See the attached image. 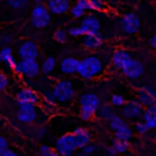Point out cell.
<instances>
[{"label":"cell","mask_w":156,"mask_h":156,"mask_svg":"<svg viewBox=\"0 0 156 156\" xmlns=\"http://www.w3.org/2000/svg\"><path fill=\"white\" fill-rule=\"evenodd\" d=\"M67 37H68V33L65 29H57L54 33V39L57 43H66L67 41Z\"/></svg>","instance_id":"31"},{"label":"cell","mask_w":156,"mask_h":156,"mask_svg":"<svg viewBox=\"0 0 156 156\" xmlns=\"http://www.w3.org/2000/svg\"><path fill=\"white\" fill-rule=\"evenodd\" d=\"M17 52L21 60H37L39 56L38 45L33 40H23L20 44Z\"/></svg>","instance_id":"10"},{"label":"cell","mask_w":156,"mask_h":156,"mask_svg":"<svg viewBox=\"0 0 156 156\" xmlns=\"http://www.w3.org/2000/svg\"><path fill=\"white\" fill-rule=\"evenodd\" d=\"M9 84H10L9 77H7L4 72H1V73H0V90H5Z\"/></svg>","instance_id":"37"},{"label":"cell","mask_w":156,"mask_h":156,"mask_svg":"<svg viewBox=\"0 0 156 156\" xmlns=\"http://www.w3.org/2000/svg\"><path fill=\"white\" fill-rule=\"evenodd\" d=\"M11 40H12V35L11 34H2L1 35V43L4 44V46L7 45L9 43H11Z\"/></svg>","instance_id":"43"},{"label":"cell","mask_w":156,"mask_h":156,"mask_svg":"<svg viewBox=\"0 0 156 156\" xmlns=\"http://www.w3.org/2000/svg\"><path fill=\"white\" fill-rule=\"evenodd\" d=\"M76 4L78 6H80L82 9H84L85 11L88 10H91V6H90V0H77Z\"/></svg>","instance_id":"39"},{"label":"cell","mask_w":156,"mask_h":156,"mask_svg":"<svg viewBox=\"0 0 156 156\" xmlns=\"http://www.w3.org/2000/svg\"><path fill=\"white\" fill-rule=\"evenodd\" d=\"M91 10L94 11H106L107 5L104 2V0H90Z\"/></svg>","instance_id":"30"},{"label":"cell","mask_w":156,"mask_h":156,"mask_svg":"<svg viewBox=\"0 0 156 156\" xmlns=\"http://www.w3.org/2000/svg\"><path fill=\"white\" fill-rule=\"evenodd\" d=\"M41 107H38L35 104H18V107L16 110V118L23 123V124H41L45 118L40 117H48Z\"/></svg>","instance_id":"1"},{"label":"cell","mask_w":156,"mask_h":156,"mask_svg":"<svg viewBox=\"0 0 156 156\" xmlns=\"http://www.w3.org/2000/svg\"><path fill=\"white\" fill-rule=\"evenodd\" d=\"M50 11H49V9H48V6L46 5H44V4H37L34 7H33V10H32V12H30V16H29V22H30V24L33 26V27H35V28H45V27H48L49 26V23H50V20H51V17H50Z\"/></svg>","instance_id":"5"},{"label":"cell","mask_w":156,"mask_h":156,"mask_svg":"<svg viewBox=\"0 0 156 156\" xmlns=\"http://www.w3.org/2000/svg\"><path fill=\"white\" fill-rule=\"evenodd\" d=\"M82 151H84L85 154H88V155H91L93 152H95L96 151V145H94V144H88L87 146H84L83 149H82Z\"/></svg>","instance_id":"41"},{"label":"cell","mask_w":156,"mask_h":156,"mask_svg":"<svg viewBox=\"0 0 156 156\" xmlns=\"http://www.w3.org/2000/svg\"><path fill=\"white\" fill-rule=\"evenodd\" d=\"M56 101L61 102V104H66V102H71L74 96H76V90L73 88V84L71 80L68 79H60L57 80L52 88H51Z\"/></svg>","instance_id":"4"},{"label":"cell","mask_w":156,"mask_h":156,"mask_svg":"<svg viewBox=\"0 0 156 156\" xmlns=\"http://www.w3.org/2000/svg\"><path fill=\"white\" fill-rule=\"evenodd\" d=\"M77 156H89V155H88V154H85L84 151H80V152H79Z\"/></svg>","instance_id":"47"},{"label":"cell","mask_w":156,"mask_h":156,"mask_svg":"<svg viewBox=\"0 0 156 156\" xmlns=\"http://www.w3.org/2000/svg\"><path fill=\"white\" fill-rule=\"evenodd\" d=\"M124 123H126V121L122 118V116H119V115H117V113H115V115L108 119V127H110V129L113 130V132H116L117 129H119Z\"/></svg>","instance_id":"24"},{"label":"cell","mask_w":156,"mask_h":156,"mask_svg":"<svg viewBox=\"0 0 156 156\" xmlns=\"http://www.w3.org/2000/svg\"><path fill=\"white\" fill-rule=\"evenodd\" d=\"M13 71L18 76H23L26 78H35L39 72H41V65H39L37 60H20L17 61Z\"/></svg>","instance_id":"6"},{"label":"cell","mask_w":156,"mask_h":156,"mask_svg":"<svg viewBox=\"0 0 156 156\" xmlns=\"http://www.w3.org/2000/svg\"><path fill=\"white\" fill-rule=\"evenodd\" d=\"M30 1H33V2H37V4H40L43 0H30Z\"/></svg>","instance_id":"48"},{"label":"cell","mask_w":156,"mask_h":156,"mask_svg":"<svg viewBox=\"0 0 156 156\" xmlns=\"http://www.w3.org/2000/svg\"><path fill=\"white\" fill-rule=\"evenodd\" d=\"M140 18L134 12H128L122 16L119 21V28L124 34H135L140 29Z\"/></svg>","instance_id":"8"},{"label":"cell","mask_w":156,"mask_h":156,"mask_svg":"<svg viewBox=\"0 0 156 156\" xmlns=\"http://www.w3.org/2000/svg\"><path fill=\"white\" fill-rule=\"evenodd\" d=\"M126 102H127L126 98L123 95H121V94H113L111 96V105L113 107H122V106L126 105Z\"/></svg>","instance_id":"29"},{"label":"cell","mask_w":156,"mask_h":156,"mask_svg":"<svg viewBox=\"0 0 156 156\" xmlns=\"http://www.w3.org/2000/svg\"><path fill=\"white\" fill-rule=\"evenodd\" d=\"M112 146L117 150L118 154H123V152H126V151H128V150L130 149L129 141L119 140V139H116V138H115V140H113V143H112Z\"/></svg>","instance_id":"25"},{"label":"cell","mask_w":156,"mask_h":156,"mask_svg":"<svg viewBox=\"0 0 156 156\" xmlns=\"http://www.w3.org/2000/svg\"><path fill=\"white\" fill-rule=\"evenodd\" d=\"M113 115H115V111H113V107H112L111 104L100 105V107L96 112V117L100 118V119H105V121H108Z\"/></svg>","instance_id":"22"},{"label":"cell","mask_w":156,"mask_h":156,"mask_svg":"<svg viewBox=\"0 0 156 156\" xmlns=\"http://www.w3.org/2000/svg\"><path fill=\"white\" fill-rule=\"evenodd\" d=\"M141 118H143V121L145 122V124L147 126L149 129H155L156 128V119L155 118L149 117V116H145V115H143Z\"/></svg>","instance_id":"36"},{"label":"cell","mask_w":156,"mask_h":156,"mask_svg":"<svg viewBox=\"0 0 156 156\" xmlns=\"http://www.w3.org/2000/svg\"><path fill=\"white\" fill-rule=\"evenodd\" d=\"M79 117L83 121H91L101 105L100 98L95 93H84L79 96Z\"/></svg>","instance_id":"3"},{"label":"cell","mask_w":156,"mask_h":156,"mask_svg":"<svg viewBox=\"0 0 156 156\" xmlns=\"http://www.w3.org/2000/svg\"><path fill=\"white\" fill-rule=\"evenodd\" d=\"M44 134H45V128L43 126H40V124H38L37 127H34V130L32 133L33 138H35V139H41L44 136Z\"/></svg>","instance_id":"35"},{"label":"cell","mask_w":156,"mask_h":156,"mask_svg":"<svg viewBox=\"0 0 156 156\" xmlns=\"http://www.w3.org/2000/svg\"><path fill=\"white\" fill-rule=\"evenodd\" d=\"M134 129H135V132H136L138 134H145V133H147V132L150 130V129L147 128V126L145 124L144 121L135 122V124H134Z\"/></svg>","instance_id":"33"},{"label":"cell","mask_w":156,"mask_h":156,"mask_svg":"<svg viewBox=\"0 0 156 156\" xmlns=\"http://www.w3.org/2000/svg\"><path fill=\"white\" fill-rule=\"evenodd\" d=\"M68 34L71 37H74V38H78V37H83L84 33H83V29L80 26H74V27H71L68 29Z\"/></svg>","instance_id":"34"},{"label":"cell","mask_w":156,"mask_h":156,"mask_svg":"<svg viewBox=\"0 0 156 156\" xmlns=\"http://www.w3.org/2000/svg\"><path fill=\"white\" fill-rule=\"evenodd\" d=\"M10 9H13V10H21L23 7L27 6L28 4V0H2Z\"/></svg>","instance_id":"27"},{"label":"cell","mask_w":156,"mask_h":156,"mask_svg":"<svg viewBox=\"0 0 156 156\" xmlns=\"http://www.w3.org/2000/svg\"><path fill=\"white\" fill-rule=\"evenodd\" d=\"M143 115L149 116V117H152V118H155V119H156V102H155L154 105H151V106L146 107Z\"/></svg>","instance_id":"38"},{"label":"cell","mask_w":156,"mask_h":156,"mask_svg":"<svg viewBox=\"0 0 156 156\" xmlns=\"http://www.w3.org/2000/svg\"><path fill=\"white\" fill-rule=\"evenodd\" d=\"M149 43H150V46H151L152 49H156V34L150 38V41H149Z\"/></svg>","instance_id":"46"},{"label":"cell","mask_w":156,"mask_h":156,"mask_svg":"<svg viewBox=\"0 0 156 156\" xmlns=\"http://www.w3.org/2000/svg\"><path fill=\"white\" fill-rule=\"evenodd\" d=\"M39 156H61L60 152L55 149V147H51L49 145H40L39 147V152H38Z\"/></svg>","instance_id":"26"},{"label":"cell","mask_w":156,"mask_h":156,"mask_svg":"<svg viewBox=\"0 0 156 156\" xmlns=\"http://www.w3.org/2000/svg\"><path fill=\"white\" fill-rule=\"evenodd\" d=\"M72 133L74 135V139H76V143H77L78 149H83L84 146H87L88 144H90V141H91V134H90V132L87 128H84V127H77Z\"/></svg>","instance_id":"18"},{"label":"cell","mask_w":156,"mask_h":156,"mask_svg":"<svg viewBox=\"0 0 156 156\" xmlns=\"http://www.w3.org/2000/svg\"><path fill=\"white\" fill-rule=\"evenodd\" d=\"M7 149H10V144H9V140H7L5 136H1V138H0V151L7 150Z\"/></svg>","instance_id":"42"},{"label":"cell","mask_w":156,"mask_h":156,"mask_svg":"<svg viewBox=\"0 0 156 156\" xmlns=\"http://www.w3.org/2000/svg\"><path fill=\"white\" fill-rule=\"evenodd\" d=\"M0 60L10 69H13L16 63H17V61L15 60V56L12 54V49L10 46H7V45L2 46V49L0 50Z\"/></svg>","instance_id":"20"},{"label":"cell","mask_w":156,"mask_h":156,"mask_svg":"<svg viewBox=\"0 0 156 156\" xmlns=\"http://www.w3.org/2000/svg\"><path fill=\"white\" fill-rule=\"evenodd\" d=\"M145 111V107L139 102V100H130L127 101L124 106H122L121 113L122 117L129 121H135L140 117H143V113Z\"/></svg>","instance_id":"9"},{"label":"cell","mask_w":156,"mask_h":156,"mask_svg":"<svg viewBox=\"0 0 156 156\" xmlns=\"http://www.w3.org/2000/svg\"><path fill=\"white\" fill-rule=\"evenodd\" d=\"M122 73H123L127 78H129V79H132V80L138 79V78H140V77L143 76V73H144V65H143L139 60L133 58V60L127 65V67L122 71Z\"/></svg>","instance_id":"15"},{"label":"cell","mask_w":156,"mask_h":156,"mask_svg":"<svg viewBox=\"0 0 156 156\" xmlns=\"http://www.w3.org/2000/svg\"><path fill=\"white\" fill-rule=\"evenodd\" d=\"M43 99H44V100H48V101L57 102V101H56V98H55V95H54V93H52V90H50V91H44V93H43Z\"/></svg>","instance_id":"40"},{"label":"cell","mask_w":156,"mask_h":156,"mask_svg":"<svg viewBox=\"0 0 156 156\" xmlns=\"http://www.w3.org/2000/svg\"><path fill=\"white\" fill-rule=\"evenodd\" d=\"M80 60L73 57V56H67L63 57L60 62V71L63 74H74L78 72Z\"/></svg>","instance_id":"17"},{"label":"cell","mask_w":156,"mask_h":156,"mask_svg":"<svg viewBox=\"0 0 156 156\" xmlns=\"http://www.w3.org/2000/svg\"><path fill=\"white\" fill-rule=\"evenodd\" d=\"M104 43V37L101 34H84L82 37V44L89 50L99 49Z\"/></svg>","instance_id":"19"},{"label":"cell","mask_w":156,"mask_h":156,"mask_svg":"<svg viewBox=\"0 0 156 156\" xmlns=\"http://www.w3.org/2000/svg\"><path fill=\"white\" fill-rule=\"evenodd\" d=\"M136 100L144 106L149 107L156 102V94L151 87H141L136 91Z\"/></svg>","instance_id":"13"},{"label":"cell","mask_w":156,"mask_h":156,"mask_svg":"<svg viewBox=\"0 0 156 156\" xmlns=\"http://www.w3.org/2000/svg\"><path fill=\"white\" fill-rule=\"evenodd\" d=\"M55 68H56V60L54 56L46 57L41 63V72L44 74H51Z\"/></svg>","instance_id":"23"},{"label":"cell","mask_w":156,"mask_h":156,"mask_svg":"<svg viewBox=\"0 0 156 156\" xmlns=\"http://www.w3.org/2000/svg\"><path fill=\"white\" fill-rule=\"evenodd\" d=\"M55 149L61 156H72L78 149L73 133H66L61 135L55 143Z\"/></svg>","instance_id":"7"},{"label":"cell","mask_w":156,"mask_h":156,"mask_svg":"<svg viewBox=\"0 0 156 156\" xmlns=\"http://www.w3.org/2000/svg\"><path fill=\"white\" fill-rule=\"evenodd\" d=\"M133 60V57L130 56V54L126 50H116L113 54H112V57H111V62H112V66L117 69H119L121 72L127 67V65Z\"/></svg>","instance_id":"14"},{"label":"cell","mask_w":156,"mask_h":156,"mask_svg":"<svg viewBox=\"0 0 156 156\" xmlns=\"http://www.w3.org/2000/svg\"><path fill=\"white\" fill-rule=\"evenodd\" d=\"M107 154H108V156H116L118 152H117V150L111 145L110 147H107Z\"/></svg>","instance_id":"45"},{"label":"cell","mask_w":156,"mask_h":156,"mask_svg":"<svg viewBox=\"0 0 156 156\" xmlns=\"http://www.w3.org/2000/svg\"><path fill=\"white\" fill-rule=\"evenodd\" d=\"M115 138L119 139V140H126V141H130L133 138V130L129 127V124L126 122L119 129H117L115 132Z\"/></svg>","instance_id":"21"},{"label":"cell","mask_w":156,"mask_h":156,"mask_svg":"<svg viewBox=\"0 0 156 156\" xmlns=\"http://www.w3.org/2000/svg\"><path fill=\"white\" fill-rule=\"evenodd\" d=\"M71 15H72V17H74V18H80V17H84V13H85V10L84 9H82L80 6H78L77 4H74L72 7H71Z\"/></svg>","instance_id":"32"},{"label":"cell","mask_w":156,"mask_h":156,"mask_svg":"<svg viewBox=\"0 0 156 156\" xmlns=\"http://www.w3.org/2000/svg\"><path fill=\"white\" fill-rule=\"evenodd\" d=\"M104 72V65L99 56L96 55H88L80 58L79 67H78V76L84 79H93L99 77Z\"/></svg>","instance_id":"2"},{"label":"cell","mask_w":156,"mask_h":156,"mask_svg":"<svg viewBox=\"0 0 156 156\" xmlns=\"http://www.w3.org/2000/svg\"><path fill=\"white\" fill-rule=\"evenodd\" d=\"M46 6L49 11L54 15H63L71 11V2L69 0H48Z\"/></svg>","instance_id":"16"},{"label":"cell","mask_w":156,"mask_h":156,"mask_svg":"<svg viewBox=\"0 0 156 156\" xmlns=\"http://www.w3.org/2000/svg\"><path fill=\"white\" fill-rule=\"evenodd\" d=\"M40 107L43 108V111L46 113V115H52L56 112L57 107H56V102H52V101H48V100H44L41 101V105Z\"/></svg>","instance_id":"28"},{"label":"cell","mask_w":156,"mask_h":156,"mask_svg":"<svg viewBox=\"0 0 156 156\" xmlns=\"http://www.w3.org/2000/svg\"><path fill=\"white\" fill-rule=\"evenodd\" d=\"M0 156H18V155L13 150L7 149V150H4V151H0Z\"/></svg>","instance_id":"44"},{"label":"cell","mask_w":156,"mask_h":156,"mask_svg":"<svg viewBox=\"0 0 156 156\" xmlns=\"http://www.w3.org/2000/svg\"><path fill=\"white\" fill-rule=\"evenodd\" d=\"M41 96L32 88H22L16 94L17 104H38L40 102Z\"/></svg>","instance_id":"12"},{"label":"cell","mask_w":156,"mask_h":156,"mask_svg":"<svg viewBox=\"0 0 156 156\" xmlns=\"http://www.w3.org/2000/svg\"><path fill=\"white\" fill-rule=\"evenodd\" d=\"M80 27L84 34H100L101 23L95 15H87L80 22Z\"/></svg>","instance_id":"11"}]
</instances>
